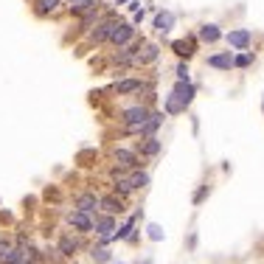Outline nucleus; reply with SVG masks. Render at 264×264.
Returning a JSON list of instances; mask_svg holds the SVG:
<instances>
[{"label": "nucleus", "mask_w": 264, "mask_h": 264, "mask_svg": "<svg viewBox=\"0 0 264 264\" xmlns=\"http://www.w3.org/2000/svg\"><path fill=\"white\" fill-rule=\"evenodd\" d=\"M149 118V110L146 107H129V110H124V124H127V132H141V127H143V121Z\"/></svg>", "instance_id": "f257e3e1"}, {"label": "nucleus", "mask_w": 264, "mask_h": 264, "mask_svg": "<svg viewBox=\"0 0 264 264\" xmlns=\"http://www.w3.org/2000/svg\"><path fill=\"white\" fill-rule=\"evenodd\" d=\"M132 37H135V26H132V23H115L113 31H110V43L113 45H127Z\"/></svg>", "instance_id": "f03ea898"}, {"label": "nucleus", "mask_w": 264, "mask_h": 264, "mask_svg": "<svg viewBox=\"0 0 264 264\" xmlns=\"http://www.w3.org/2000/svg\"><path fill=\"white\" fill-rule=\"evenodd\" d=\"M68 225H71V228H76L79 233H90V230H93V219H90V214L79 211V208L68 214Z\"/></svg>", "instance_id": "7ed1b4c3"}, {"label": "nucleus", "mask_w": 264, "mask_h": 264, "mask_svg": "<svg viewBox=\"0 0 264 264\" xmlns=\"http://www.w3.org/2000/svg\"><path fill=\"white\" fill-rule=\"evenodd\" d=\"M250 31L247 29H236V31H230L228 34V45L230 48H236V51H247L250 48Z\"/></svg>", "instance_id": "20e7f679"}, {"label": "nucleus", "mask_w": 264, "mask_h": 264, "mask_svg": "<svg viewBox=\"0 0 264 264\" xmlns=\"http://www.w3.org/2000/svg\"><path fill=\"white\" fill-rule=\"evenodd\" d=\"M93 230L101 236V242L107 244V242H110V236H113V230H115V219H113V214H110V216H101V219H96Z\"/></svg>", "instance_id": "39448f33"}, {"label": "nucleus", "mask_w": 264, "mask_h": 264, "mask_svg": "<svg viewBox=\"0 0 264 264\" xmlns=\"http://www.w3.org/2000/svg\"><path fill=\"white\" fill-rule=\"evenodd\" d=\"M163 124V113H149V118L143 121V127H141V132L138 135H143V138H155V132H157V127Z\"/></svg>", "instance_id": "423d86ee"}, {"label": "nucleus", "mask_w": 264, "mask_h": 264, "mask_svg": "<svg viewBox=\"0 0 264 264\" xmlns=\"http://www.w3.org/2000/svg\"><path fill=\"white\" fill-rule=\"evenodd\" d=\"M76 208L85 211V214H93V211H99V197L96 194H82L76 200Z\"/></svg>", "instance_id": "0eeeda50"}, {"label": "nucleus", "mask_w": 264, "mask_h": 264, "mask_svg": "<svg viewBox=\"0 0 264 264\" xmlns=\"http://www.w3.org/2000/svg\"><path fill=\"white\" fill-rule=\"evenodd\" d=\"M186 101L180 99V96H174V93H169L166 96V113L169 115H180V113H186Z\"/></svg>", "instance_id": "6e6552de"}, {"label": "nucleus", "mask_w": 264, "mask_h": 264, "mask_svg": "<svg viewBox=\"0 0 264 264\" xmlns=\"http://www.w3.org/2000/svg\"><path fill=\"white\" fill-rule=\"evenodd\" d=\"M174 96H180L186 104H191V99L197 96V87H194L191 82H177V85H174Z\"/></svg>", "instance_id": "1a4fd4ad"}, {"label": "nucleus", "mask_w": 264, "mask_h": 264, "mask_svg": "<svg viewBox=\"0 0 264 264\" xmlns=\"http://www.w3.org/2000/svg\"><path fill=\"white\" fill-rule=\"evenodd\" d=\"M59 253H62V256H73V253H76L79 250V239L73 233H68V236H62V239H59Z\"/></svg>", "instance_id": "9d476101"}, {"label": "nucleus", "mask_w": 264, "mask_h": 264, "mask_svg": "<svg viewBox=\"0 0 264 264\" xmlns=\"http://www.w3.org/2000/svg\"><path fill=\"white\" fill-rule=\"evenodd\" d=\"M171 26H174V15H171V12H160V15L155 17V29L160 31V34H169Z\"/></svg>", "instance_id": "9b49d317"}, {"label": "nucleus", "mask_w": 264, "mask_h": 264, "mask_svg": "<svg viewBox=\"0 0 264 264\" xmlns=\"http://www.w3.org/2000/svg\"><path fill=\"white\" fill-rule=\"evenodd\" d=\"M208 65H211V68H219V71H230V68H233V57H230V51L228 54H216V57L208 59Z\"/></svg>", "instance_id": "f8f14e48"}, {"label": "nucleus", "mask_w": 264, "mask_h": 264, "mask_svg": "<svg viewBox=\"0 0 264 264\" xmlns=\"http://www.w3.org/2000/svg\"><path fill=\"white\" fill-rule=\"evenodd\" d=\"M115 160H118L121 169H135L138 166V157L132 155V152H127V149H115Z\"/></svg>", "instance_id": "ddd939ff"}, {"label": "nucleus", "mask_w": 264, "mask_h": 264, "mask_svg": "<svg viewBox=\"0 0 264 264\" xmlns=\"http://www.w3.org/2000/svg\"><path fill=\"white\" fill-rule=\"evenodd\" d=\"M99 208H104L107 214H121V211H124V202L115 200V197H104V200H99Z\"/></svg>", "instance_id": "4468645a"}, {"label": "nucleus", "mask_w": 264, "mask_h": 264, "mask_svg": "<svg viewBox=\"0 0 264 264\" xmlns=\"http://www.w3.org/2000/svg\"><path fill=\"white\" fill-rule=\"evenodd\" d=\"M141 87H143L141 79H124V82L115 85V93H132V90H141Z\"/></svg>", "instance_id": "2eb2a0df"}, {"label": "nucleus", "mask_w": 264, "mask_h": 264, "mask_svg": "<svg viewBox=\"0 0 264 264\" xmlns=\"http://www.w3.org/2000/svg\"><path fill=\"white\" fill-rule=\"evenodd\" d=\"M113 26L115 23L113 20H107V23H101L99 29L93 31V43H104V40H110V31H113Z\"/></svg>", "instance_id": "dca6fc26"}, {"label": "nucleus", "mask_w": 264, "mask_h": 264, "mask_svg": "<svg viewBox=\"0 0 264 264\" xmlns=\"http://www.w3.org/2000/svg\"><path fill=\"white\" fill-rule=\"evenodd\" d=\"M219 37H222V31L216 29V26H202L200 29V40L202 43H216Z\"/></svg>", "instance_id": "f3484780"}, {"label": "nucleus", "mask_w": 264, "mask_h": 264, "mask_svg": "<svg viewBox=\"0 0 264 264\" xmlns=\"http://www.w3.org/2000/svg\"><path fill=\"white\" fill-rule=\"evenodd\" d=\"M68 6H71V12H76V15H87L96 3L93 0H68Z\"/></svg>", "instance_id": "a211bd4d"}, {"label": "nucleus", "mask_w": 264, "mask_h": 264, "mask_svg": "<svg viewBox=\"0 0 264 264\" xmlns=\"http://www.w3.org/2000/svg\"><path fill=\"white\" fill-rule=\"evenodd\" d=\"M171 48H174V54H177V57H191V54H194V45L186 43V40H174V43H171Z\"/></svg>", "instance_id": "6ab92c4d"}, {"label": "nucleus", "mask_w": 264, "mask_h": 264, "mask_svg": "<svg viewBox=\"0 0 264 264\" xmlns=\"http://www.w3.org/2000/svg\"><path fill=\"white\" fill-rule=\"evenodd\" d=\"M90 256H93L96 264H104V261H110V250L107 247H93V253H90Z\"/></svg>", "instance_id": "aec40b11"}, {"label": "nucleus", "mask_w": 264, "mask_h": 264, "mask_svg": "<svg viewBox=\"0 0 264 264\" xmlns=\"http://www.w3.org/2000/svg\"><path fill=\"white\" fill-rule=\"evenodd\" d=\"M132 188H143V186H149V174H143V171H135L132 174Z\"/></svg>", "instance_id": "412c9836"}, {"label": "nucleus", "mask_w": 264, "mask_h": 264, "mask_svg": "<svg viewBox=\"0 0 264 264\" xmlns=\"http://www.w3.org/2000/svg\"><path fill=\"white\" fill-rule=\"evenodd\" d=\"M115 191H121V194L135 191V188H132V180H129V177H118V180H115Z\"/></svg>", "instance_id": "4be33fe9"}, {"label": "nucleus", "mask_w": 264, "mask_h": 264, "mask_svg": "<svg viewBox=\"0 0 264 264\" xmlns=\"http://www.w3.org/2000/svg\"><path fill=\"white\" fill-rule=\"evenodd\" d=\"M155 59H157V45H146L143 57H138V62H155Z\"/></svg>", "instance_id": "5701e85b"}, {"label": "nucleus", "mask_w": 264, "mask_h": 264, "mask_svg": "<svg viewBox=\"0 0 264 264\" xmlns=\"http://www.w3.org/2000/svg\"><path fill=\"white\" fill-rule=\"evenodd\" d=\"M57 6H59V0H40V9H37V12H40V15H48V12H54Z\"/></svg>", "instance_id": "b1692460"}, {"label": "nucleus", "mask_w": 264, "mask_h": 264, "mask_svg": "<svg viewBox=\"0 0 264 264\" xmlns=\"http://www.w3.org/2000/svg\"><path fill=\"white\" fill-rule=\"evenodd\" d=\"M157 152H160V141H157V138H149V143L143 146V155H157Z\"/></svg>", "instance_id": "393cba45"}, {"label": "nucleus", "mask_w": 264, "mask_h": 264, "mask_svg": "<svg viewBox=\"0 0 264 264\" xmlns=\"http://www.w3.org/2000/svg\"><path fill=\"white\" fill-rule=\"evenodd\" d=\"M250 62H253V54H239V57L233 59V65H236V68H247Z\"/></svg>", "instance_id": "a878e982"}, {"label": "nucleus", "mask_w": 264, "mask_h": 264, "mask_svg": "<svg viewBox=\"0 0 264 264\" xmlns=\"http://www.w3.org/2000/svg\"><path fill=\"white\" fill-rule=\"evenodd\" d=\"M177 79H180V82H188V65L186 62L177 65Z\"/></svg>", "instance_id": "bb28decb"}, {"label": "nucleus", "mask_w": 264, "mask_h": 264, "mask_svg": "<svg viewBox=\"0 0 264 264\" xmlns=\"http://www.w3.org/2000/svg\"><path fill=\"white\" fill-rule=\"evenodd\" d=\"M149 239H155V242H160V239H163V230L157 228V225H149Z\"/></svg>", "instance_id": "cd10ccee"}, {"label": "nucleus", "mask_w": 264, "mask_h": 264, "mask_svg": "<svg viewBox=\"0 0 264 264\" xmlns=\"http://www.w3.org/2000/svg\"><path fill=\"white\" fill-rule=\"evenodd\" d=\"M12 247H15V244L9 242V239H0V258L6 256V253H9V250H12Z\"/></svg>", "instance_id": "c85d7f7f"}, {"label": "nucleus", "mask_w": 264, "mask_h": 264, "mask_svg": "<svg viewBox=\"0 0 264 264\" xmlns=\"http://www.w3.org/2000/svg\"><path fill=\"white\" fill-rule=\"evenodd\" d=\"M205 194H208V186H202L200 191L194 194V202H202V200H205Z\"/></svg>", "instance_id": "c756f323"}]
</instances>
